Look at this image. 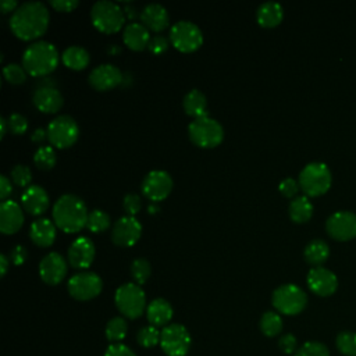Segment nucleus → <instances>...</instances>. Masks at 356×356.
Segmentation results:
<instances>
[{
	"mask_svg": "<svg viewBox=\"0 0 356 356\" xmlns=\"http://www.w3.org/2000/svg\"><path fill=\"white\" fill-rule=\"evenodd\" d=\"M49 21V10L42 1H25L11 14L10 28L19 39L31 40L46 32Z\"/></svg>",
	"mask_w": 356,
	"mask_h": 356,
	"instance_id": "1",
	"label": "nucleus"
},
{
	"mask_svg": "<svg viewBox=\"0 0 356 356\" xmlns=\"http://www.w3.org/2000/svg\"><path fill=\"white\" fill-rule=\"evenodd\" d=\"M88 209L85 202L72 193L60 196L53 206V220L64 232L81 231L88 224Z\"/></svg>",
	"mask_w": 356,
	"mask_h": 356,
	"instance_id": "2",
	"label": "nucleus"
},
{
	"mask_svg": "<svg viewBox=\"0 0 356 356\" xmlns=\"http://www.w3.org/2000/svg\"><path fill=\"white\" fill-rule=\"evenodd\" d=\"M58 64V51L47 40H38L26 46L22 53V67L33 76L50 74Z\"/></svg>",
	"mask_w": 356,
	"mask_h": 356,
	"instance_id": "3",
	"label": "nucleus"
},
{
	"mask_svg": "<svg viewBox=\"0 0 356 356\" xmlns=\"http://www.w3.org/2000/svg\"><path fill=\"white\" fill-rule=\"evenodd\" d=\"M298 182L306 196H320L330 189L332 174L325 163L312 161L300 170Z\"/></svg>",
	"mask_w": 356,
	"mask_h": 356,
	"instance_id": "4",
	"label": "nucleus"
},
{
	"mask_svg": "<svg viewBox=\"0 0 356 356\" xmlns=\"http://www.w3.org/2000/svg\"><path fill=\"white\" fill-rule=\"evenodd\" d=\"M114 302L117 309L124 317L138 318L146 310V295L140 285L134 282H127L120 285L114 293Z\"/></svg>",
	"mask_w": 356,
	"mask_h": 356,
	"instance_id": "5",
	"label": "nucleus"
},
{
	"mask_svg": "<svg viewBox=\"0 0 356 356\" xmlns=\"http://www.w3.org/2000/svg\"><path fill=\"white\" fill-rule=\"evenodd\" d=\"M90 19L93 25L104 33H113L122 28L125 21L122 8L111 0H99L92 6Z\"/></svg>",
	"mask_w": 356,
	"mask_h": 356,
	"instance_id": "6",
	"label": "nucleus"
},
{
	"mask_svg": "<svg viewBox=\"0 0 356 356\" xmlns=\"http://www.w3.org/2000/svg\"><path fill=\"white\" fill-rule=\"evenodd\" d=\"M188 134L189 139L199 147H214L224 139L222 125L209 115L195 118L188 127Z\"/></svg>",
	"mask_w": 356,
	"mask_h": 356,
	"instance_id": "7",
	"label": "nucleus"
},
{
	"mask_svg": "<svg viewBox=\"0 0 356 356\" xmlns=\"http://www.w3.org/2000/svg\"><path fill=\"white\" fill-rule=\"evenodd\" d=\"M273 306L282 314L295 316L303 312L307 305L306 292L295 284H284L274 289L271 295Z\"/></svg>",
	"mask_w": 356,
	"mask_h": 356,
	"instance_id": "8",
	"label": "nucleus"
},
{
	"mask_svg": "<svg viewBox=\"0 0 356 356\" xmlns=\"http://www.w3.org/2000/svg\"><path fill=\"white\" fill-rule=\"evenodd\" d=\"M191 334L185 325L172 323L165 325L160 334V348L167 356H186L191 349Z\"/></svg>",
	"mask_w": 356,
	"mask_h": 356,
	"instance_id": "9",
	"label": "nucleus"
},
{
	"mask_svg": "<svg viewBox=\"0 0 356 356\" xmlns=\"http://www.w3.org/2000/svg\"><path fill=\"white\" fill-rule=\"evenodd\" d=\"M46 131L49 142L58 149L70 147L75 143L79 135V127L76 121L68 114H61L53 118L49 122Z\"/></svg>",
	"mask_w": 356,
	"mask_h": 356,
	"instance_id": "10",
	"label": "nucleus"
},
{
	"mask_svg": "<svg viewBox=\"0 0 356 356\" xmlns=\"http://www.w3.org/2000/svg\"><path fill=\"white\" fill-rule=\"evenodd\" d=\"M170 40L179 51L189 53L203 43V33L195 22L181 19L171 26Z\"/></svg>",
	"mask_w": 356,
	"mask_h": 356,
	"instance_id": "11",
	"label": "nucleus"
},
{
	"mask_svg": "<svg viewBox=\"0 0 356 356\" xmlns=\"http://www.w3.org/2000/svg\"><path fill=\"white\" fill-rule=\"evenodd\" d=\"M67 288L74 299L90 300L102 292L103 281L93 271H81L68 280Z\"/></svg>",
	"mask_w": 356,
	"mask_h": 356,
	"instance_id": "12",
	"label": "nucleus"
},
{
	"mask_svg": "<svg viewBox=\"0 0 356 356\" xmlns=\"http://www.w3.org/2000/svg\"><path fill=\"white\" fill-rule=\"evenodd\" d=\"M325 229L337 241H349L356 236V213L338 210L325 221Z\"/></svg>",
	"mask_w": 356,
	"mask_h": 356,
	"instance_id": "13",
	"label": "nucleus"
},
{
	"mask_svg": "<svg viewBox=\"0 0 356 356\" xmlns=\"http://www.w3.org/2000/svg\"><path fill=\"white\" fill-rule=\"evenodd\" d=\"M172 189V178L167 171L152 170L142 181V192L153 202L163 200Z\"/></svg>",
	"mask_w": 356,
	"mask_h": 356,
	"instance_id": "14",
	"label": "nucleus"
},
{
	"mask_svg": "<svg viewBox=\"0 0 356 356\" xmlns=\"http://www.w3.org/2000/svg\"><path fill=\"white\" fill-rule=\"evenodd\" d=\"M142 234V225L135 216L120 217L111 228V239L118 246H132Z\"/></svg>",
	"mask_w": 356,
	"mask_h": 356,
	"instance_id": "15",
	"label": "nucleus"
},
{
	"mask_svg": "<svg viewBox=\"0 0 356 356\" xmlns=\"http://www.w3.org/2000/svg\"><path fill=\"white\" fill-rule=\"evenodd\" d=\"M306 281L309 289L318 296H330L338 288V278L335 273L323 266L310 268Z\"/></svg>",
	"mask_w": 356,
	"mask_h": 356,
	"instance_id": "16",
	"label": "nucleus"
},
{
	"mask_svg": "<svg viewBox=\"0 0 356 356\" xmlns=\"http://www.w3.org/2000/svg\"><path fill=\"white\" fill-rule=\"evenodd\" d=\"M39 274L46 284L57 285L67 274V260L58 252H50L40 260Z\"/></svg>",
	"mask_w": 356,
	"mask_h": 356,
	"instance_id": "17",
	"label": "nucleus"
},
{
	"mask_svg": "<svg viewBox=\"0 0 356 356\" xmlns=\"http://www.w3.org/2000/svg\"><path fill=\"white\" fill-rule=\"evenodd\" d=\"M122 81L121 70L114 64H100L89 74V83L97 90H108Z\"/></svg>",
	"mask_w": 356,
	"mask_h": 356,
	"instance_id": "18",
	"label": "nucleus"
},
{
	"mask_svg": "<svg viewBox=\"0 0 356 356\" xmlns=\"http://www.w3.org/2000/svg\"><path fill=\"white\" fill-rule=\"evenodd\" d=\"M95 245L88 236L76 238L68 248V263L74 268H86L95 259Z\"/></svg>",
	"mask_w": 356,
	"mask_h": 356,
	"instance_id": "19",
	"label": "nucleus"
},
{
	"mask_svg": "<svg viewBox=\"0 0 356 356\" xmlns=\"http://www.w3.org/2000/svg\"><path fill=\"white\" fill-rule=\"evenodd\" d=\"M24 222V213L21 206L11 199L0 204V231L6 235L17 232Z\"/></svg>",
	"mask_w": 356,
	"mask_h": 356,
	"instance_id": "20",
	"label": "nucleus"
},
{
	"mask_svg": "<svg viewBox=\"0 0 356 356\" xmlns=\"http://www.w3.org/2000/svg\"><path fill=\"white\" fill-rule=\"evenodd\" d=\"M21 203L25 211L39 216L49 207V195L40 185H29L21 195Z\"/></svg>",
	"mask_w": 356,
	"mask_h": 356,
	"instance_id": "21",
	"label": "nucleus"
},
{
	"mask_svg": "<svg viewBox=\"0 0 356 356\" xmlns=\"http://www.w3.org/2000/svg\"><path fill=\"white\" fill-rule=\"evenodd\" d=\"M170 21L168 11L159 3H149L140 11V22L150 31L161 32L167 28Z\"/></svg>",
	"mask_w": 356,
	"mask_h": 356,
	"instance_id": "22",
	"label": "nucleus"
},
{
	"mask_svg": "<svg viewBox=\"0 0 356 356\" xmlns=\"http://www.w3.org/2000/svg\"><path fill=\"white\" fill-rule=\"evenodd\" d=\"M33 104L43 113H56L63 106V95L53 86H40L33 92Z\"/></svg>",
	"mask_w": 356,
	"mask_h": 356,
	"instance_id": "23",
	"label": "nucleus"
},
{
	"mask_svg": "<svg viewBox=\"0 0 356 356\" xmlns=\"http://www.w3.org/2000/svg\"><path fill=\"white\" fill-rule=\"evenodd\" d=\"M172 314H174L172 306L164 298L153 299L146 307V318L149 324L157 328L159 327L164 328L165 325H168V323L172 318Z\"/></svg>",
	"mask_w": 356,
	"mask_h": 356,
	"instance_id": "24",
	"label": "nucleus"
},
{
	"mask_svg": "<svg viewBox=\"0 0 356 356\" xmlns=\"http://www.w3.org/2000/svg\"><path fill=\"white\" fill-rule=\"evenodd\" d=\"M122 40L132 50H143L149 44L150 33L142 22H129L124 28Z\"/></svg>",
	"mask_w": 356,
	"mask_h": 356,
	"instance_id": "25",
	"label": "nucleus"
},
{
	"mask_svg": "<svg viewBox=\"0 0 356 356\" xmlns=\"http://www.w3.org/2000/svg\"><path fill=\"white\" fill-rule=\"evenodd\" d=\"M29 236L38 246H50L56 239V225L49 218H38L31 224Z\"/></svg>",
	"mask_w": 356,
	"mask_h": 356,
	"instance_id": "26",
	"label": "nucleus"
},
{
	"mask_svg": "<svg viewBox=\"0 0 356 356\" xmlns=\"http://www.w3.org/2000/svg\"><path fill=\"white\" fill-rule=\"evenodd\" d=\"M284 18V8L278 1H264L257 7L256 19L264 28H273L278 25Z\"/></svg>",
	"mask_w": 356,
	"mask_h": 356,
	"instance_id": "27",
	"label": "nucleus"
},
{
	"mask_svg": "<svg viewBox=\"0 0 356 356\" xmlns=\"http://www.w3.org/2000/svg\"><path fill=\"white\" fill-rule=\"evenodd\" d=\"M184 110L188 115L193 118H200L207 115V99L199 89L189 90L182 100Z\"/></svg>",
	"mask_w": 356,
	"mask_h": 356,
	"instance_id": "28",
	"label": "nucleus"
},
{
	"mask_svg": "<svg viewBox=\"0 0 356 356\" xmlns=\"http://www.w3.org/2000/svg\"><path fill=\"white\" fill-rule=\"evenodd\" d=\"M303 256H305V260L312 264V266H320L323 264L328 256H330V246L323 239H312L306 246H305V250H303Z\"/></svg>",
	"mask_w": 356,
	"mask_h": 356,
	"instance_id": "29",
	"label": "nucleus"
},
{
	"mask_svg": "<svg viewBox=\"0 0 356 356\" xmlns=\"http://www.w3.org/2000/svg\"><path fill=\"white\" fill-rule=\"evenodd\" d=\"M89 58L88 50L78 44L68 46L61 54L63 63L71 70H83L89 64Z\"/></svg>",
	"mask_w": 356,
	"mask_h": 356,
	"instance_id": "30",
	"label": "nucleus"
},
{
	"mask_svg": "<svg viewBox=\"0 0 356 356\" xmlns=\"http://www.w3.org/2000/svg\"><path fill=\"white\" fill-rule=\"evenodd\" d=\"M289 217L295 222H306L313 216V204L306 195L295 196L289 202Z\"/></svg>",
	"mask_w": 356,
	"mask_h": 356,
	"instance_id": "31",
	"label": "nucleus"
},
{
	"mask_svg": "<svg viewBox=\"0 0 356 356\" xmlns=\"http://www.w3.org/2000/svg\"><path fill=\"white\" fill-rule=\"evenodd\" d=\"M282 327H284V321L277 312L267 310L261 314L259 321V328L263 332V335L268 338L277 337L282 331Z\"/></svg>",
	"mask_w": 356,
	"mask_h": 356,
	"instance_id": "32",
	"label": "nucleus"
},
{
	"mask_svg": "<svg viewBox=\"0 0 356 356\" xmlns=\"http://www.w3.org/2000/svg\"><path fill=\"white\" fill-rule=\"evenodd\" d=\"M104 334L106 338L111 342V343H117L121 342L127 334H128V323L124 317L121 316H115L113 318H110L106 324L104 328Z\"/></svg>",
	"mask_w": 356,
	"mask_h": 356,
	"instance_id": "33",
	"label": "nucleus"
},
{
	"mask_svg": "<svg viewBox=\"0 0 356 356\" xmlns=\"http://www.w3.org/2000/svg\"><path fill=\"white\" fill-rule=\"evenodd\" d=\"M335 346L343 356H356V332L341 331L335 338Z\"/></svg>",
	"mask_w": 356,
	"mask_h": 356,
	"instance_id": "34",
	"label": "nucleus"
},
{
	"mask_svg": "<svg viewBox=\"0 0 356 356\" xmlns=\"http://www.w3.org/2000/svg\"><path fill=\"white\" fill-rule=\"evenodd\" d=\"M160 334L157 327L154 325H143L136 332V342L142 348H153L156 345H160Z\"/></svg>",
	"mask_w": 356,
	"mask_h": 356,
	"instance_id": "35",
	"label": "nucleus"
},
{
	"mask_svg": "<svg viewBox=\"0 0 356 356\" xmlns=\"http://www.w3.org/2000/svg\"><path fill=\"white\" fill-rule=\"evenodd\" d=\"M86 227L92 231V232H102L106 231L110 227V216L100 209H95L89 213L88 217V224Z\"/></svg>",
	"mask_w": 356,
	"mask_h": 356,
	"instance_id": "36",
	"label": "nucleus"
},
{
	"mask_svg": "<svg viewBox=\"0 0 356 356\" xmlns=\"http://www.w3.org/2000/svg\"><path fill=\"white\" fill-rule=\"evenodd\" d=\"M150 273H152V267L146 259L138 257L131 263V275L138 285L145 284L150 277Z\"/></svg>",
	"mask_w": 356,
	"mask_h": 356,
	"instance_id": "37",
	"label": "nucleus"
},
{
	"mask_svg": "<svg viewBox=\"0 0 356 356\" xmlns=\"http://www.w3.org/2000/svg\"><path fill=\"white\" fill-rule=\"evenodd\" d=\"M36 167L42 170H50L56 164V153L51 146H40L33 156Z\"/></svg>",
	"mask_w": 356,
	"mask_h": 356,
	"instance_id": "38",
	"label": "nucleus"
},
{
	"mask_svg": "<svg viewBox=\"0 0 356 356\" xmlns=\"http://www.w3.org/2000/svg\"><path fill=\"white\" fill-rule=\"evenodd\" d=\"M293 356H330V350L323 342L307 341L299 346Z\"/></svg>",
	"mask_w": 356,
	"mask_h": 356,
	"instance_id": "39",
	"label": "nucleus"
},
{
	"mask_svg": "<svg viewBox=\"0 0 356 356\" xmlns=\"http://www.w3.org/2000/svg\"><path fill=\"white\" fill-rule=\"evenodd\" d=\"M3 75L10 83H22L26 79V71L22 65L17 63H10L4 65L3 68Z\"/></svg>",
	"mask_w": 356,
	"mask_h": 356,
	"instance_id": "40",
	"label": "nucleus"
},
{
	"mask_svg": "<svg viewBox=\"0 0 356 356\" xmlns=\"http://www.w3.org/2000/svg\"><path fill=\"white\" fill-rule=\"evenodd\" d=\"M11 179L19 186H26L32 181V171L25 164H17L11 170Z\"/></svg>",
	"mask_w": 356,
	"mask_h": 356,
	"instance_id": "41",
	"label": "nucleus"
},
{
	"mask_svg": "<svg viewBox=\"0 0 356 356\" xmlns=\"http://www.w3.org/2000/svg\"><path fill=\"white\" fill-rule=\"evenodd\" d=\"M7 124H8V128L13 134L15 135H21L26 131L28 128V120L19 114V113H13L8 115L7 118Z\"/></svg>",
	"mask_w": 356,
	"mask_h": 356,
	"instance_id": "42",
	"label": "nucleus"
},
{
	"mask_svg": "<svg viewBox=\"0 0 356 356\" xmlns=\"http://www.w3.org/2000/svg\"><path fill=\"white\" fill-rule=\"evenodd\" d=\"M278 348L285 353V355H295L298 348V339L293 334L288 332L280 337L278 339Z\"/></svg>",
	"mask_w": 356,
	"mask_h": 356,
	"instance_id": "43",
	"label": "nucleus"
},
{
	"mask_svg": "<svg viewBox=\"0 0 356 356\" xmlns=\"http://www.w3.org/2000/svg\"><path fill=\"white\" fill-rule=\"evenodd\" d=\"M124 210L128 213V216H135L142 209V200L140 196L136 193H127L122 200Z\"/></svg>",
	"mask_w": 356,
	"mask_h": 356,
	"instance_id": "44",
	"label": "nucleus"
},
{
	"mask_svg": "<svg viewBox=\"0 0 356 356\" xmlns=\"http://www.w3.org/2000/svg\"><path fill=\"white\" fill-rule=\"evenodd\" d=\"M104 356H136V353L125 343L117 342V343H110L106 350Z\"/></svg>",
	"mask_w": 356,
	"mask_h": 356,
	"instance_id": "45",
	"label": "nucleus"
},
{
	"mask_svg": "<svg viewBox=\"0 0 356 356\" xmlns=\"http://www.w3.org/2000/svg\"><path fill=\"white\" fill-rule=\"evenodd\" d=\"M299 188H300V186H299V182L295 181L293 178H291V177L282 179V181L280 182V186H278L280 192H281L284 196H286V197H293V196L298 193Z\"/></svg>",
	"mask_w": 356,
	"mask_h": 356,
	"instance_id": "46",
	"label": "nucleus"
},
{
	"mask_svg": "<svg viewBox=\"0 0 356 356\" xmlns=\"http://www.w3.org/2000/svg\"><path fill=\"white\" fill-rule=\"evenodd\" d=\"M167 46H168V40L165 36L163 35H154L150 38L149 40V44H147V49L154 53V54H161L163 51L167 50Z\"/></svg>",
	"mask_w": 356,
	"mask_h": 356,
	"instance_id": "47",
	"label": "nucleus"
},
{
	"mask_svg": "<svg viewBox=\"0 0 356 356\" xmlns=\"http://www.w3.org/2000/svg\"><path fill=\"white\" fill-rule=\"evenodd\" d=\"M10 256H11V260L14 264H22L25 260H26V256H28V252L26 249L22 246V245H17L11 249L10 252Z\"/></svg>",
	"mask_w": 356,
	"mask_h": 356,
	"instance_id": "48",
	"label": "nucleus"
},
{
	"mask_svg": "<svg viewBox=\"0 0 356 356\" xmlns=\"http://www.w3.org/2000/svg\"><path fill=\"white\" fill-rule=\"evenodd\" d=\"M50 4L58 11H72L78 6V0H50Z\"/></svg>",
	"mask_w": 356,
	"mask_h": 356,
	"instance_id": "49",
	"label": "nucleus"
},
{
	"mask_svg": "<svg viewBox=\"0 0 356 356\" xmlns=\"http://www.w3.org/2000/svg\"><path fill=\"white\" fill-rule=\"evenodd\" d=\"M11 191H13V186L10 179L6 175H1L0 177V199L3 202L7 200V196L11 193Z\"/></svg>",
	"mask_w": 356,
	"mask_h": 356,
	"instance_id": "50",
	"label": "nucleus"
},
{
	"mask_svg": "<svg viewBox=\"0 0 356 356\" xmlns=\"http://www.w3.org/2000/svg\"><path fill=\"white\" fill-rule=\"evenodd\" d=\"M19 6H18V3H17V0H1V3H0V8H1V13H10V11H15L17 8H18Z\"/></svg>",
	"mask_w": 356,
	"mask_h": 356,
	"instance_id": "51",
	"label": "nucleus"
},
{
	"mask_svg": "<svg viewBox=\"0 0 356 356\" xmlns=\"http://www.w3.org/2000/svg\"><path fill=\"white\" fill-rule=\"evenodd\" d=\"M7 270H8V259H7L6 254L1 253V254H0V275L4 277L6 273H7Z\"/></svg>",
	"mask_w": 356,
	"mask_h": 356,
	"instance_id": "52",
	"label": "nucleus"
},
{
	"mask_svg": "<svg viewBox=\"0 0 356 356\" xmlns=\"http://www.w3.org/2000/svg\"><path fill=\"white\" fill-rule=\"evenodd\" d=\"M44 136H47V131H44L43 128H38L33 135H32V139L36 140V142H40L42 139H44Z\"/></svg>",
	"mask_w": 356,
	"mask_h": 356,
	"instance_id": "53",
	"label": "nucleus"
},
{
	"mask_svg": "<svg viewBox=\"0 0 356 356\" xmlns=\"http://www.w3.org/2000/svg\"><path fill=\"white\" fill-rule=\"evenodd\" d=\"M0 127H1L0 138H3V136L6 135V132H7V127H8V124H7V120H6L4 117H1V118H0Z\"/></svg>",
	"mask_w": 356,
	"mask_h": 356,
	"instance_id": "54",
	"label": "nucleus"
},
{
	"mask_svg": "<svg viewBox=\"0 0 356 356\" xmlns=\"http://www.w3.org/2000/svg\"><path fill=\"white\" fill-rule=\"evenodd\" d=\"M149 210H150L152 213H154L156 210H159V207H157V206H149Z\"/></svg>",
	"mask_w": 356,
	"mask_h": 356,
	"instance_id": "55",
	"label": "nucleus"
}]
</instances>
